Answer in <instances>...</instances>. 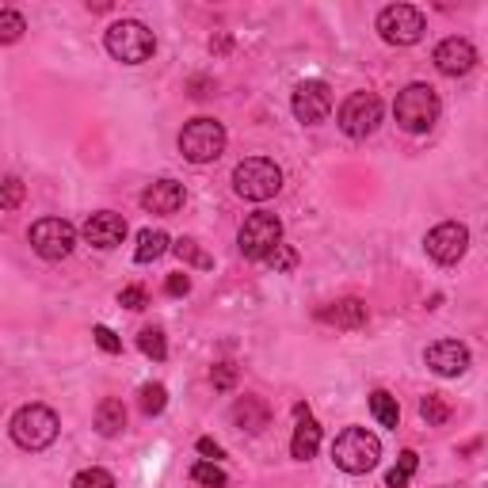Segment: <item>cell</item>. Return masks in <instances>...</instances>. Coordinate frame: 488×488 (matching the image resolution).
I'll return each mask as SVG.
<instances>
[{
  "instance_id": "cell-1",
  "label": "cell",
  "mask_w": 488,
  "mask_h": 488,
  "mask_svg": "<svg viewBox=\"0 0 488 488\" xmlns=\"http://www.w3.org/2000/svg\"><path fill=\"white\" fill-rule=\"evenodd\" d=\"M332 462L343 474H370V469L382 462V443H378V435L367 427H348V431H340L332 443Z\"/></svg>"
},
{
  "instance_id": "cell-2",
  "label": "cell",
  "mask_w": 488,
  "mask_h": 488,
  "mask_svg": "<svg viewBox=\"0 0 488 488\" xmlns=\"http://www.w3.org/2000/svg\"><path fill=\"white\" fill-rule=\"evenodd\" d=\"M103 43H107V53H111L115 62H122V65H141V62H149L157 53V34L146 24H138V20L111 24Z\"/></svg>"
},
{
  "instance_id": "cell-3",
  "label": "cell",
  "mask_w": 488,
  "mask_h": 488,
  "mask_svg": "<svg viewBox=\"0 0 488 488\" xmlns=\"http://www.w3.org/2000/svg\"><path fill=\"white\" fill-rule=\"evenodd\" d=\"M393 115L401 122V130L408 134H427L431 126L439 119V96L431 84H408L397 92V103H393Z\"/></svg>"
},
{
  "instance_id": "cell-4",
  "label": "cell",
  "mask_w": 488,
  "mask_h": 488,
  "mask_svg": "<svg viewBox=\"0 0 488 488\" xmlns=\"http://www.w3.org/2000/svg\"><path fill=\"white\" fill-rule=\"evenodd\" d=\"M279 187H282V168L267 157H248L233 168V191L248 198V203H267V198L279 195Z\"/></svg>"
},
{
  "instance_id": "cell-5",
  "label": "cell",
  "mask_w": 488,
  "mask_h": 488,
  "mask_svg": "<svg viewBox=\"0 0 488 488\" xmlns=\"http://www.w3.org/2000/svg\"><path fill=\"white\" fill-rule=\"evenodd\" d=\"M62 431L58 412L46 405H24L20 412L12 416V439L20 443L24 450H46Z\"/></svg>"
},
{
  "instance_id": "cell-6",
  "label": "cell",
  "mask_w": 488,
  "mask_h": 488,
  "mask_svg": "<svg viewBox=\"0 0 488 488\" xmlns=\"http://www.w3.org/2000/svg\"><path fill=\"white\" fill-rule=\"evenodd\" d=\"M179 153H184L191 165H210L225 153V126L218 119H191L184 130H179Z\"/></svg>"
},
{
  "instance_id": "cell-7",
  "label": "cell",
  "mask_w": 488,
  "mask_h": 488,
  "mask_svg": "<svg viewBox=\"0 0 488 488\" xmlns=\"http://www.w3.org/2000/svg\"><path fill=\"white\" fill-rule=\"evenodd\" d=\"M237 244H241L244 260H267L271 252L282 244V222L275 218V214H267V210L248 214L241 233H237Z\"/></svg>"
},
{
  "instance_id": "cell-8",
  "label": "cell",
  "mask_w": 488,
  "mask_h": 488,
  "mask_svg": "<svg viewBox=\"0 0 488 488\" xmlns=\"http://www.w3.org/2000/svg\"><path fill=\"white\" fill-rule=\"evenodd\" d=\"M424 12L412 8V5H389L378 12V34L389 43V46H416L424 39Z\"/></svg>"
},
{
  "instance_id": "cell-9",
  "label": "cell",
  "mask_w": 488,
  "mask_h": 488,
  "mask_svg": "<svg viewBox=\"0 0 488 488\" xmlns=\"http://www.w3.org/2000/svg\"><path fill=\"white\" fill-rule=\"evenodd\" d=\"M378 122H382V100L374 92H355L343 100L340 107V130L348 138H367L378 130Z\"/></svg>"
},
{
  "instance_id": "cell-10",
  "label": "cell",
  "mask_w": 488,
  "mask_h": 488,
  "mask_svg": "<svg viewBox=\"0 0 488 488\" xmlns=\"http://www.w3.org/2000/svg\"><path fill=\"white\" fill-rule=\"evenodd\" d=\"M77 244V229L65 218H43L31 225V248L39 252L43 260H65Z\"/></svg>"
},
{
  "instance_id": "cell-11",
  "label": "cell",
  "mask_w": 488,
  "mask_h": 488,
  "mask_svg": "<svg viewBox=\"0 0 488 488\" xmlns=\"http://www.w3.org/2000/svg\"><path fill=\"white\" fill-rule=\"evenodd\" d=\"M294 119L305 126H317L332 115V88L324 81H301L294 88Z\"/></svg>"
},
{
  "instance_id": "cell-12",
  "label": "cell",
  "mask_w": 488,
  "mask_h": 488,
  "mask_svg": "<svg viewBox=\"0 0 488 488\" xmlns=\"http://www.w3.org/2000/svg\"><path fill=\"white\" fill-rule=\"evenodd\" d=\"M424 248L435 263H458L469 248V229L462 222H443L424 237Z\"/></svg>"
},
{
  "instance_id": "cell-13",
  "label": "cell",
  "mask_w": 488,
  "mask_h": 488,
  "mask_svg": "<svg viewBox=\"0 0 488 488\" xmlns=\"http://www.w3.org/2000/svg\"><path fill=\"white\" fill-rule=\"evenodd\" d=\"M424 363L439 378H462L469 370V348L462 340H439L424 351Z\"/></svg>"
},
{
  "instance_id": "cell-14",
  "label": "cell",
  "mask_w": 488,
  "mask_h": 488,
  "mask_svg": "<svg viewBox=\"0 0 488 488\" xmlns=\"http://www.w3.org/2000/svg\"><path fill=\"white\" fill-rule=\"evenodd\" d=\"M477 65V50L469 39H443L435 46V69L443 77H465Z\"/></svg>"
},
{
  "instance_id": "cell-15",
  "label": "cell",
  "mask_w": 488,
  "mask_h": 488,
  "mask_svg": "<svg viewBox=\"0 0 488 488\" xmlns=\"http://www.w3.org/2000/svg\"><path fill=\"white\" fill-rule=\"evenodd\" d=\"M184 203H187V191H184V184H176V179H157V184H149L146 195H141V206L149 214H160V218L179 214Z\"/></svg>"
},
{
  "instance_id": "cell-16",
  "label": "cell",
  "mask_w": 488,
  "mask_h": 488,
  "mask_svg": "<svg viewBox=\"0 0 488 488\" xmlns=\"http://www.w3.org/2000/svg\"><path fill=\"white\" fill-rule=\"evenodd\" d=\"M122 237H126V218L122 214H111V210H100V214H92V218L84 222V241L88 244H96V248H115V244H122Z\"/></svg>"
},
{
  "instance_id": "cell-17",
  "label": "cell",
  "mask_w": 488,
  "mask_h": 488,
  "mask_svg": "<svg viewBox=\"0 0 488 488\" xmlns=\"http://www.w3.org/2000/svg\"><path fill=\"white\" fill-rule=\"evenodd\" d=\"M294 416H298V427H294V439H291V455L298 462H310L321 446V424L313 420V412L305 405H294Z\"/></svg>"
},
{
  "instance_id": "cell-18",
  "label": "cell",
  "mask_w": 488,
  "mask_h": 488,
  "mask_svg": "<svg viewBox=\"0 0 488 488\" xmlns=\"http://www.w3.org/2000/svg\"><path fill=\"white\" fill-rule=\"evenodd\" d=\"M367 305L359 298H340L332 305H321L317 310V321L321 324H336V329H363L367 324Z\"/></svg>"
},
{
  "instance_id": "cell-19",
  "label": "cell",
  "mask_w": 488,
  "mask_h": 488,
  "mask_svg": "<svg viewBox=\"0 0 488 488\" xmlns=\"http://www.w3.org/2000/svg\"><path fill=\"white\" fill-rule=\"evenodd\" d=\"M233 420H237L241 431H248V435H260V431L271 424V408L260 401V397H241V401L233 405Z\"/></svg>"
},
{
  "instance_id": "cell-20",
  "label": "cell",
  "mask_w": 488,
  "mask_h": 488,
  "mask_svg": "<svg viewBox=\"0 0 488 488\" xmlns=\"http://www.w3.org/2000/svg\"><path fill=\"white\" fill-rule=\"evenodd\" d=\"M122 427H126V408H122V401H119V397H103L100 408H96V431L111 439V435H119Z\"/></svg>"
},
{
  "instance_id": "cell-21",
  "label": "cell",
  "mask_w": 488,
  "mask_h": 488,
  "mask_svg": "<svg viewBox=\"0 0 488 488\" xmlns=\"http://www.w3.org/2000/svg\"><path fill=\"white\" fill-rule=\"evenodd\" d=\"M168 248H172L168 233H160V229H141V233H138V248H134V260H138V263H153V260H160V256H165Z\"/></svg>"
},
{
  "instance_id": "cell-22",
  "label": "cell",
  "mask_w": 488,
  "mask_h": 488,
  "mask_svg": "<svg viewBox=\"0 0 488 488\" xmlns=\"http://www.w3.org/2000/svg\"><path fill=\"white\" fill-rule=\"evenodd\" d=\"M370 412H374V420L382 424V427H397V424H401V405H397V397L386 393V389H374L370 393Z\"/></svg>"
},
{
  "instance_id": "cell-23",
  "label": "cell",
  "mask_w": 488,
  "mask_h": 488,
  "mask_svg": "<svg viewBox=\"0 0 488 488\" xmlns=\"http://www.w3.org/2000/svg\"><path fill=\"white\" fill-rule=\"evenodd\" d=\"M416 465H420V455H416V450H401L397 465L386 474V488H408V481L416 477Z\"/></svg>"
},
{
  "instance_id": "cell-24",
  "label": "cell",
  "mask_w": 488,
  "mask_h": 488,
  "mask_svg": "<svg viewBox=\"0 0 488 488\" xmlns=\"http://www.w3.org/2000/svg\"><path fill=\"white\" fill-rule=\"evenodd\" d=\"M141 412H146V416H160V412H165L168 408V389L165 386H160V382H149V386H141Z\"/></svg>"
},
{
  "instance_id": "cell-25",
  "label": "cell",
  "mask_w": 488,
  "mask_h": 488,
  "mask_svg": "<svg viewBox=\"0 0 488 488\" xmlns=\"http://www.w3.org/2000/svg\"><path fill=\"white\" fill-rule=\"evenodd\" d=\"M138 348H141V355H146V359H157V363L168 355V343H165V332H160V329H141L138 332Z\"/></svg>"
},
{
  "instance_id": "cell-26",
  "label": "cell",
  "mask_w": 488,
  "mask_h": 488,
  "mask_svg": "<svg viewBox=\"0 0 488 488\" xmlns=\"http://www.w3.org/2000/svg\"><path fill=\"white\" fill-rule=\"evenodd\" d=\"M420 416H424V420H427V427H443V424L450 420V405L443 401V397L427 393L424 401H420Z\"/></svg>"
},
{
  "instance_id": "cell-27",
  "label": "cell",
  "mask_w": 488,
  "mask_h": 488,
  "mask_svg": "<svg viewBox=\"0 0 488 488\" xmlns=\"http://www.w3.org/2000/svg\"><path fill=\"white\" fill-rule=\"evenodd\" d=\"M191 477H195V484H203V488H225V484H229L225 469L214 465V462H198V465L191 469Z\"/></svg>"
},
{
  "instance_id": "cell-28",
  "label": "cell",
  "mask_w": 488,
  "mask_h": 488,
  "mask_svg": "<svg viewBox=\"0 0 488 488\" xmlns=\"http://www.w3.org/2000/svg\"><path fill=\"white\" fill-rule=\"evenodd\" d=\"M172 252H176V256L184 260V263H195V267H214V260H210L206 252L198 248V241H191V237H179V241L172 244Z\"/></svg>"
},
{
  "instance_id": "cell-29",
  "label": "cell",
  "mask_w": 488,
  "mask_h": 488,
  "mask_svg": "<svg viewBox=\"0 0 488 488\" xmlns=\"http://www.w3.org/2000/svg\"><path fill=\"white\" fill-rule=\"evenodd\" d=\"M73 488H115V477L107 474V469L92 465V469H81V474L73 477Z\"/></svg>"
},
{
  "instance_id": "cell-30",
  "label": "cell",
  "mask_w": 488,
  "mask_h": 488,
  "mask_svg": "<svg viewBox=\"0 0 488 488\" xmlns=\"http://www.w3.org/2000/svg\"><path fill=\"white\" fill-rule=\"evenodd\" d=\"M24 31H27V24H24L20 12H12V8L0 12V43H15Z\"/></svg>"
},
{
  "instance_id": "cell-31",
  "label": "cell",
  "mask_w": 488,
  "mask_h": 488,
  "mask_svg": "<svg viewBox=\"0 0 488 488\" xmlns=\"http://www.w3.org/2000/svg\"><path fill=\"white\" fill-rule=\"evenodd\" d=\"M267 267H275V271H294V267H298V252H294L291 244H279V248L267 256Z\"/></svg>"
},
{
  "instance_id": "cell-32",
  "label": "cell",
  "mask_w": 488,
  "mask_h": 488,
  "mask_svg": "<svg viewBox=\"0 0 488 488\" xmlns=\"http://www.w3.org/2000/svg\"><path fill=\"white\" fill-rule=\"evenodd\" d=\"M210 382H214V389H233V386H237V367L218 363L210 370Z\"/></svg>"
},
{
  "instance_id": "cell-33",
  "label": "cell",
  "mask_w": 488,
  "mask_h": 488,
  "mask_svg": "<svg viewBox=\"0 0 488 488\" xmlns=\"http://www.w3.org/2000/svg\"><path fill=\"white\" fill-rule=\"evenodd\" d=\"M92 336H96V343H100V348H103L107 355H119V351H122V340H119L111 329H107V324H96Z\"/></svg>"
},
{
  "instance_id": "cell-34",
  "label": "cell",
  "mask_w": 488,
  "mask_h": 488,
  "mask_svg": "<svg viewBox=\"0 0 488 488\" xmlns=\"http://www.w3.org/2000/svg\"><path fill=\"white\" fill-rule=\"evenodd\" d=\"M20 203H24V184H20L15 176H8V179H5V198H0V206H5V210H15Z\"/></svg>"
},
{
  "instance_id": "cell-35",
  "label": "cell",
  "mask_w": 488,
  "mask_h": 488,
  "mask_svg": "<svg viewBox=\"0 0 488 488\" xmlns=\"http://www.w3.org/2000/svg\"><path fill=\"white\" fill-rule=\"evenodd\" d=\"M119 305H126V310H146L149 305V298H146V291H141V286H126V291L119 294Z\"/></svg>"
},
{
  "instance_id": "cell-36",
  "label": "cell",
  "mask_w": 488,
  "mask_h": 488,
  "mask_svg": "<svg viewBox=\"0 0 488 488\" xmlns=\"http://www.w3.org/2000/svg\"><path fill=\"white\" fill-rule=\"evenodd\" d=\"M165 294H172V298H184V294H191V279L179 271V275H168V282H165Z\"/></svg>"
},
{
  "instance_id": "cell-37",
  "label": "cell",
  "mask_w": 488,
  "mask_h": 488,
  "mask_svg": "<svg viewBox=\"0 0 488 488\" xmlns=\"http://www.w3.org/2000/svg\"><path fill=\"white\" fill-rule=\"evenodd\" d=\"M198 455H203V458H214V462H218V458L225 455V450H222L218 443H214V439H198Z\"/></svg>"
}]
</instances>
